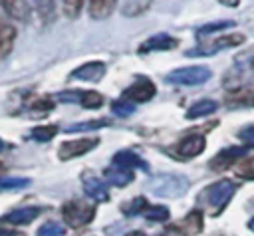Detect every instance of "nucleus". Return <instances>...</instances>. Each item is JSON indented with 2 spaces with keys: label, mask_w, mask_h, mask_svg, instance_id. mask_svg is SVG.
Segmentation results:
<instances>
[{
  "label": "nucleus",
  "mask_w": 254,
  "mask_h": 236,
  "mask_svg": "<svg viewBox=\"0 0 254 236\" xmlns=\"http://www.w3.org/2000/svg\"><path fill=\"white\" fill-rule=\"evenodd\" d=\"M236 192V184L230 180V178H222L214 184H208L200 194H198V200L212 212V214H218L226 204L228 200L234 196Z\"/></svg>",
  "instance_id": "f257e3e1"
},
{
  "label": "nucleus",
  "mask_w": 254,
  "mask_h": 236,
  "mask_svg": "<svg viewBox=\"0 0 254 236\" xmlns=\"http://www.w3.org/2000/svg\"><path fill=\"white\" fill-rule=\"evenodd\" d=\"M149 190L155 194V196H161V198H179L181 194L187 192L189 188V180L181 175H157L153 178H149L147 182Z\"/></svg>",
  "instance_id": "f03ea898"
},
{
  "label": "nucleus",
  "mask_w": 254,
  "mask_h": 236,
  "mask_svg": "<svg viewBox=\"0 0 254 236\" xmlns=\"http://www.w3.org/2000/svg\"><path fill=\"white\" fill-rule=\"evenodd\" d=\"M62 216L71 228H81L93 220L95 204L83 202V200H69L62 206Z\"/></svg>",
  "instance_id": "7ed1b4c3"
},
{
  "label": "nucleus",
  "mask_w": 254,
  "mask_h": 236,
  "mask_svg": "<svg viewBox=\"0 0 254 236\" xmlns=\"http://www.w3.org/2000/svg\"><path fill=\"white\" fill-rule=\"evenodd\" d=\"M210 75H212V71L206 65H185V67L173 69L165 79L175 85H200V83L208 81Z\"/></svg>",
  "instance_id": "20e7f679"
},
{
  "label": "nucleus",
  "mask_w": 254,
  "mask_h": 236,
  "mask_svg": "<svg viewBox=\"0 0 254 236\" xmlns=\"http://www.w3.org/2000/svg\"><path fill=\"white\" fill-rule=\"evenodd\" d=\"M246 38L242 34H228V36H222L218 40H208L204 44H198L194 50H189L187 56H210V54H216L220 50H226V48H234V46H240L244 44Z\"/></svg>",
  "instance_id": "39448f33"
},
{
  "label": "nucleus",
  "mask_w": 254,
  "mask_h": 236,
  "mask_svg": "<svg viewBox=\"0 0 254 236\" xmlns=\"http://www.w3.org/2000/svg\"><path fill=\"white\" fill-rule=\"evenodd\" d=\"M97 143H99V139H97V137L65 141V143H62V147H60L58 155H60V159H62V161H67V159H73V157H81V155H85L87 151L95 149V147H97Z\"/></svg>",
  "instance_id": "423d86ee"
},
{
  "label": "nucleus",
  "mask_w": 254,
  "mask_h": 236,
  "mask_svg": "<svg viewBox=\"0 0 254 236\" xmlns=\"http://www.w3.org/2000/svg\"><path fill=\"white\" fill-rule=\"evenodd\" d=\"M153 95H155V83L151 79H147V77H141L131 87H127L125 93H123V97L127 101H131V103H145Z\"/></svg>",
  "instance_id": "0eeeda50"
},
{
  "label": "nucleus",
  "mask_w": 254,
  "mask_h": 236,
  "mask_svg": "<svg viewBox=\"0 0 254 236\" xmlns=\"http://www.w3.org/2000/svg\"><path fill=\"white\" fill-rule=\"evenodd\" d=\"M204 147H206V141H204L202 135H190V137H185L183 141H179L173 147V151L181 159H192V157L200 155L204 151Z\"/></svg>",
  "instance_id": "6e6552de"
},
{
  "label": "nucleus",
  "mask_w": 254,
  "mask_h": 236,
  "mask_svg": "<svg viewBox=\"0 0 254 236\" xmlns=\"http://www.w3.org/2000/svg\"><path fill=\"white\" fill-rule=\"evenodd\" d=\"M246 149L248 147H226V149H222L218 155H214V159H210V163H208V167L212 169V171H226L230 165H234L244 153H246Z\"/></svg>",
  "instance_id": "1a4fd4ad"
},
{
  "label": "nucleus",
  "mask_w": 254,
  "mask_h": 236,
  "mask_svg": "<svg viewBox=\"0 0 254 236\" xmlns=\"http://www.w3.org/2000/svg\"><path fill=\"white\" fill-rule=\"evenodd\" d=\"M69 75L79 81H99L105 75V63L103 61H87V63L75 67Z\"/></svg>",
  "instance_id": "9d476101"
},
{
  "label": "nucleus",
  "mask_w": 254,
  "mask_h": 236,
  "mask_svg": "<svg viewBox=\"0 0 254 236\" xmlns=\"http://www.w3.org/2000/svg\"><path fill=\"white\" fill-rule=\"evenodd\" d=\"M177 38L169 36V34H157L149 40H145L141 46H139V52L141 54H149V52H167V50H173L177 48Z\"/></svg>",
  "instance_id": "9b49d317"
},
{
  "label": "nucleus",
  "mask_w": 254,
  "mask_h": 236,
  "mask_svg": "<svg viewBox=\"0 0 254 236\" xmlns=\"http://www.w3.org/2000/svg\"><path fill=\"white\" fill-rule=\"evenodd\" d=\"M42 212L40 206H22V208H16V210H10L8 214H4L0 218V222H8V224H30L34 218H38Z\"/></svg>",
  "instance_id": "f8f14e48"
},
{
  "label": "nucleus",
  "mask_w": 254,
  "mask_h": 236,
  "mask_svg": "<svg viewBox=\"0 0 254 236\" xmlns=\"http://www.w3.org/2000/svg\"><path fill=\"white\" fill-rule=\"evenodd\" d=\"M81 180H83V190H85V194L91 196L93 200L105 202V200L109 198V192H107L105 182H103L101 178H97V177L85 173V175H81Z\"/></svg>",
  "instance_id": "ddd939ff"
},
{
  "label": "nucleus",
  "mask_w": 254,
  "mask_h": 236,
  "mask_svg": "<svg viewBox=\"0 0 254 236\" xmlns=\"http://www.w3.org/2000/svg\"><path fill=\"white\" fill-rule=\"evenodd\" d=\"M14 40H16V28L4 16H0V59H4L12 52Z\"/></svg>",
  "instance_id": "4468645a"
},
{
  "label": "nucleus",
  "mask_w": 254,
  "mask_h": 236,
  "mask_svg": "<svg viewBox=\"0 0 254 236\" xmlns=\"http://www.w3.org/2000/svg\"><path fill=\"white\" fill-rule=\"evenodd\" d=\"M0 6L4 14L14 20H28L30 16V6L26 0H0Z\"/></svg>",
  "instance_id": "2eb2a0df"
},
{
  "label": "nucleus",
  "mask_w": 254,
  "mask_h": 236,
  "mask_svg": "<svg viewBox=\"0 0 254 236\" xmlns=\"http://www.w3.org/2000/svg\"><path fill=\"white\" fill-rule=\"evenodd\" d=\"M103 177H105V180L109 182V184H115V186H125V184H129L133 178H135V173L133 171H129V169H117V167H109V169H105L103 171Z\"/></svg>",
  "instance_id": "dca6fc26"
},
{
  "label": "nucleus",
  "mask_w": 254,
  "mask_h": 236,
  "mask_svg": "<svg viewBox=\"0 0 254 236\" xmlns=\"http://www.w3.org/2000/svg\"><path fill=\"white\" fill-rule=\"evenodd\" d=\"M202 230V212L200 210H190L183 222H181V234L185 236H194Z\"/></svg>",
  "instance_id": "f3484780"
},
{
  "label": "nucleus",
  "mask_w": 254,
  "mask_h": 236,
  "mask_svg": "<svg viewBox=\"0 0 254 236\" xmlns=\"http://www.w3.org/2000/svg\"><path fill=\"white\" fill-rule=\"evenodd\" d=\"M216 101L212 99H200L196 103H192L187 111V119H198V117H206V115H212L216 111Z\"/></svg>",
  "instance_id": "a211bd4d"
},
{
  "label": "nucleus",
  "mask_w": 254,
  "mask_h": 236,
  "mask_svg": "<svg viewBox=\"0 0 254 236\" xmlns=\"http://www.w3.org/2000/svg\"><path fill=\"white\" fill-rule=\"evenodd\" d=\"M113 163L121 169H135V167H141V169H147V163L139 159V155L131 153V151H119L115 157H113Z\"/></svg>",
  "instance_id": "6ab92c4d"
},
{
  "label": "nucleus",
  "mask_w": 254,
  "mask_h": 236,
  "mask_svg": "<svg viewBox=\"0 0 254 236\" xmlns=\"http://www.w3.org/2000/svg\"><path fill=\"white\" fill-rule=\"evenodd\" d=\"M32 8L38 14L42 24H50L56 16V4L54 0H32Z\"/></svg>",
  "instance_id": "aec40b11"
},
{
  "label": "nucleus",
  "mask_w": 254,
  "mask_h": 236,
  "mask_svg": "<svg viewBox=\"0 0 254 236\" xmlns=\"http://www.w3.org/2000/svg\"><path fill=\"white\" fill-rule=\"evenodd\" d=\"M115 4L117 0H89V14L95 20H103L113 12Z\"/></svg>",
  "instance_id": "412c9836"
},
{
  "label": "nucleus",
  "mask_w": 254,
  "mask_h": 236,
  "mask_svg": "<svg viewBox=\"0 0 254 236\" xmlns=\"http://www.w3.org/2000/svg\"><path fill=\"white\" fill-rule=\"evenodd\" d=\"M145 208H147V198L145 196H135V198H131V200L121 204V212L125 216H135V214L143 212Z\"/></svg>",
  "instance_id": "4be33fe9"
},
{
  "label": "nucleus",
  "mask_w": 254,
  "mask_h": 236,
  "mask_svg": "<svg viewBox=\"0 0 254 236\" xmlns=\"http://www.w3.org/2000/svg\"><path fill=\"white\" fill-rule=\"evenodd\" d=\"M105 125H109L107 119H91V121H81V123H75V125H67L65 133H81V131L99 129V127H105Z\"/></svg>",
  "instance_id": "5701e85b"
},
{
  "label": "nucleus",
  "mask_w": 254,
  "mask_h": 236,
  "mask_svg": "<svg viewBox=\"0 0 254 236\" xmlns=\"http://www.w3.org/2000/svg\"><path fill=\"white\" fill-rule=\"evenodd\" d=\"M234 24H236L234 20H218V22H210V24L198 28V30H196V36L202 38V36H208V34H214V32H222V30H226V28H232Z\"/></svg>",
  "instance_id": "b1692460"
},
{
  "label": "nucleus",
  "mask_w": 254,
  "mask_h": 236,
  "mask_svg": "<svg viewBox=\"0 0 254 236\" xmlns=\"http://www.w3.org/2000/svg\"><path fill=\"white\" fill-rule=\"evenodd\" d=\"M79 103L85 107V109H97L103 105V95L99 91H81V99Z\"/></svg>",
  "instance_id": "393cba45"
},
{
  "label": "nucleus",
  "mask_w": 254,
  "mask_h": 236,
  "mask_svg": "<svg viewBox=\"0 0 254 236\" xmlns=\"http://www.w3.org/2000/svg\"><path fill=\"white\" fill-rule=\"evenodd\" d=\"M58 133V127L56 125H38V127H34L32 131H30V135L36 139V141H50V139H54V135Z\"/></svg>",
  "instance_id": "a878e982"
},
{
  "label": "nucleus",
  "mask_w": 254,
  "mask_h": 236,
  "mask_svg": "<svg viewBox=\"0 0 254 236\" xmlns=\"http://www.w3.org/2000/svg\"><path fill=\"white\" fill-rule=\"evenodd\" d=\"M64 226L60 224V222H54V220H50V222H46V224H42L40 228H38V232H36V236H64Z\"/></svg>",
  "instance_id": "bb28decb"
},
{
  "label": "nucleus",
  "mask_w": 254,
  "mask_h": 236,
  "mask_svg": "<svg viewBox=\"0 0 254 236\" xmlns=\"http://www.w3.org/2000/svg\"><path fill=\"white\" fill-rule=\"evenodd\" d=\"M145 218L147 220H153V222H163L169 218V208L163 206V204H157V206H151L145 210Z\"/></svg>",
  "instance_id": "cd10ccee"
},
{
  "label": "nucleus",
  "mask_w": 254,
  "mask_h": 236,
  "mask_svg": "<svg viewBox=\"0 0 254 236\" xmlns=\"http://www.w3.org/2000/svg\"><path fill=\"white\" fill-rule=\"evenodd\" d=\"M236 175L240 178H246V180H254V157H248L236 171Z\"/></svg>",
  "instance_id": "c85d7f7f"
},
{
  "label": "nucleus",
  "mask_w": 254,
  "mask_h": 236,
  "mask_svg": "<svg viewBox=\"0 0 254 236\" xmlns=\"http://www.w3.org/2000/svg\"><path fill=\"white\" fill-rule=\"evenodd\" d=\"M28 184H30V178H4V180H0L2 190H14V188L28 186Z\"/></svg>",
  "instance_id": "c756f323"
},
{
  "label": "nucleus",
  "mask_w": 254,
  "mask_h": 236,
  "mask_svg": "<svg viewBox=\"0 0 254 236\" xmlns=\"http://www.w3.org/2000/svg\"><path fill=\"white\" fill-rule=\"evenodd\" d=\"M135 111V103H131V101H115L113 103V113H117V115H121V117H127V115H131Z\"/></svg>",
  "instance_id": "7c9ffc66"
},
{
  "label": "nucleus",
  "mask_w": 254,
  "mask_h": 236,
  "mask_svg": "<svg viewBox=\"0 0 254 236\" xmlns=\"http://www.w3.org/2000/svg\"><path fill=\"white\" fill-rule=\"evenodd\" d=\"M62 2H64V10H65V14L71 16V18H75V16L79 14L81 6H83V0H62Z\"/></svg>",
  "instance_id": "2f4dec72"
},
{
  "label": "nucleus",
  "mask_w": 254,
  "mask_h": 236,
  "mask_svg": "<svg viewBox=\"0 0 254 236\" xmlns=\"http://www.w3.org/2000/svg\"><path fill=\"white\" fill-rule=\"evenodd\" d=\"M238 137L242 139V143H244V147H254V125H248V127H244V129H240V133H238Z\"/></svg>",
  "instance_id": "473e14b6"
},
{
  "label": "nucleus",
  "mask_w": 254,
  "mask_h": 236,
  "mask_svg": "<svg viewBox=\"0 0 254 236\" xmlns=\"http://www.w3.org/2000/svg\"><path fill=\"white\" fill-rule=\"evenodd\" d=\"M222 4H226V6H238V2L240 0H220Z\"/></svg>",
  "instance_id": "72a5a7b5"
},
{
  "label": "nucleus",
  "mask_w": 254,
  "mask_h": 236,
  "mask_svg": "<svg viewBox=\"0 0 254 236\" xmlns=\"http://www.w3.org/2000/svg\"><path fill=\"white\" fill-rule=\"evenodd\" d=\"M125 236H147L145 232H141V230H133V232H127Z\"/></svg>",
  "instance_id": "f704fd0d"
},
{
  "label": "nucleus",
  "mask_w": 254,
  "mask_h": 236,
  "mask_svg": "<svg viewBox=\"0 0 254 236\" xmlns=\"http://www.w3.org/2000/svg\"><path fill=\"white\" fill-rule=\"evenodd\" d=\"M0 236H16V232H10V230H2V228H0Z\"/></svg>",
  "instance_id": "c9c22d12"
},
{
  "label": "nucleus",
  "mask_w": 254,
  "mask_h": 236,
  "mask_svg": "<svg viewBox=\"0 0 254 236\" xmlns=\"http://www.w3.org/2000/svg\"><path fill=\"white\" fill-rule=\"evenodd\" d=\"M248 228L254 232V218H250V222H248Z\"/></svg>",
  "instance_id": "e433bc0d"
},
{
  "label": "nucleus",
  "mask_w": 254,
  "mask_h": 236,
  "mask_svg": "<svg viewBox=\"0 0 254 236\" xmlns=\"http://www.w3.org/2000/svg\"><path fill=\"white\" fill-rule=\"evenodd\" d=\"M248 210H254V198L250 200V204H248Z\"/></svg>",
  "instance_id": "4c0bfd02"
},
{
  "label": "nucleus",
  "mask_w": 254,
  "mask_h": 236,
  "mask_svg": "<svg viewBox=\"0 0 254 236\" xmlns=\"http://www.w3.org/2000/svg\"><path fill=\"white\" fill-rule=\"evenodd\" d=\"M4 171H6V167H4V165H2V163H0V175H2V173H4Z\"/></svg>",
  "instance_id": "58836bf2"
},
{
  "label": "nucleus",
  "mask_w": 254,
  "mask_h": 236,
  "mask_svg": "<svg viewBox=\"0 0 254 236\" xmlns=\"http://www.w3.org/2000/svg\"><path fill=\"white\" fill-rule=\"evenodd\" d=\"M2 149H4V141L0 139V151H2Z\"/></svg>",
  "instance_id": "ea45409f"
},
{
  "label": "nucleus",
  "mask_w": 254,
  "mask_h": 236,
  "mask_svg": "<svg viewBox=\"0 0 254 236\" xmlns=\"http://www.w3.org/2000/svg\"><path fill=\"white\" fill-rule=\"evenodd\" d=\"M250 103H252V105H254V95H252V97H250Z\"/></svg>",
  "instance_id": "a19ab883"
}]
</instances>
